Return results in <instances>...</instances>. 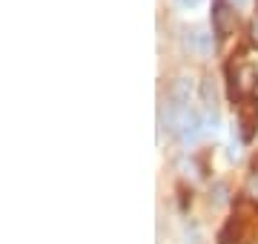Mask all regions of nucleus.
Masks as SVG:
<instances>
[{
    "instance_id": "nucleus-1",
    "label": "nucleus",
    "mask_w": 258,
    "mask_h": 244,
    "mask_svg": "<svg viewBox=\"0 0 258 244\" xmlns=\"http://www.w3.org/2000/svg\"><path fill=\"white\" fill-rule=\"evenodd\" d=\"M227 75H230V95H232V101H247V98H255L258 69L252 64H230V66H227Z\"/></svg>"
},
{
    "instance_id": "nucleus-2",
    "label": "nucleus",
    "mask_w": 258,
    "mask_h": 244,
    "mask_svg": "<svg viewBox=\"0 0 258 244\" xmlns=\"http://www.w3.org/2000/svg\"><path fill=\"white\" fill-rule=\"evenodd\" d=\"M238 26V12L232 9L227 0H215L212 3V29H215V35L218 38H227L232 35Z\"/></svg>"
},
{
    "instance_id": "nucleus-3",
    "label": "nucleus",
    "mask_w": 258,
    "mask_h": 244,
    "mask_svg": "<svg viewBox=\"0 0 258 244\" xmlns=\"http://www.w3.org/2000/svg\"><path fill=\"white\" fill-rule=\"evenodd\" d=\"M238 127H241V138L244 141H252L258 132V101L255 98H247V101L238 103Z\"/></svg>"
},
{
    "instance_id": "nucleus-4",
    "label": "nucleus",
    "mask_w": 258,
    "mask_h": 244,
    "mask_svg": "<svg viewBox=\"0 0 258 244\" xmlns=\"http://www.w3.org/2000/svg\"><path fill=\"white\" fill-rule=\"evenodd\" d=\"M204 132V121H201V115L195 112V109H186L181 118H178V127H175V135L181 138L184 144H192L198 141V135Z\"/></svg>"
},
{
    "instance_id": "nucleus-5",
    "label": "nucleus",
    "mask_w": 258,
    "mask_h": 244,
    "mask_svg": "<svg viewBox=\"0 0 258 244\" xmlns=\"http://www.w3.org/2000/svg\"><path fill=\"white\" fill-rule=\"evenodd\" d=\"M184 49L192 57H210L212 55V35L204 32V29H192V32H186Z\"/></svg>"
},
{
    "instance_id": "nucleus-6",
    "label": "nucleus",
    "mask_w": 258,
    "mask_h": 244,
    "mask_svg": "<svg viewBox=\"0 0 258 244\" xmlns=\"http://www.w3.org/2000/svg\"><path fill=\"white\" fill-rule=\"evenodd\" d=\"M166 98H169L172 103H178V106H189V98H192V81H189V78H175L172 86H169V92H166Z\"/></svg>"
},
{
    "instance_id": "nucleus-7",
    "label": "nucleus",
    "mask_w": 258,
    "mask_h": 244,
    "mask_svg": "<svg viewBox=\"0 0 258 244\" xmlns=\"http://www.w3.org/2000/svg\"><path fill=\"white\" fill-rule=\"evenodd\" d=\"M238 235H241V221H238V218H230L227 227L218 233V244H232Z\"/></svg>"
},
{
    "instance_id": "nucleus-8",
    "label": "nucleus",
    "mask_w": 258,
    "mask_h": 244,
    "mask_svg": "<svg viewBox=\"0 0 258 244\" xmlns=\"http://www.w3.org/2000/svg\"><path fill=\"white\" fill-rule=\"evenodd\" d=\"M249 43L258 49V18H252V23H249Z\"/></svg>"
},
{
    "instance_id": "nucleus-9",
    "label": "nucleus",
    "mask_w": 258,
    "mask_h": 244,
    "mask_svg": "<svg viewBox=\"0 0 258 244\" xmlns=\"http://www.w3.org/2000/svg\"><path fill=\"white\" fill-rule=\"evenodd\" d=\"M247 190H249V196H255L258 198V172L249 178V184H247Z\"/></svg>"
},
{
    "instance_id": "nucleus-10",
    "label": "nucleus",
    "mask_w": 258,
    "mask_h": 244,
    "mask_svg": "<svg viewBox=\"0 0 258 244\" xmlns=\"http://www.w3.org/2000/svg\"><path fill=\"white\" fill-rule=\"evenodd\" d=\"M178 3H181V6H198L201 0H178Z\"/></svg>"
},
{
    "instance_id": "nucleus-11",
    "label": "nucleus",
    "mask_w": 258,
    "mask_h": 244,
    "mask_svg": "<svg viewBox=\"0 0 258 244\" xmlns=\"http://www.w3.org/2000/svg\"><path fill=\"white\" fill-rule=\"evenodd\" d=\"M249 244H258V238H252V241H249Z\"/></svg>"
},
{
    "instance_id": "nucleus-12",
    "label": "nucleus",
    "mask_w": 258,
    "mask_h": 244,
    "mask_svg": "<svg viewBox=\"0 0 258 244\" xmlns=\"http://www.w3.org/2000/svg\"><path fill=\"white\" fill-rule=\"evenodd\" d=\"M235 3H238V6H241V3H244V0H235Z\"/></svg>"
}]
</instances>
